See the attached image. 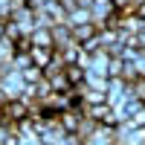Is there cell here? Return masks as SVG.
<instances>
[{
    "label": "cell",
    "mask_w": 145,
    "mask_h": 145,
    "mask_svg": "<svg viewBox=\"0 0 145 145\" xmlns=\"http://www.w3.org/2000/svg\"><path fill=\"white\" fill-rule=\"evenodd\" d=\"M0 87H3L6 99H20L23 90H26V78H23V70H15L12 64H3V78H0Z\"/></svg>",
    "instance_id": "6da1fadb"
},
{
    "label": "cell",
    "mask_w": 145,
    "mask_h": 145,
    "mask_svg": "<svg viewBox=\"0 0 145 145\" xmlns=\"http://www.w3.org/2000/svg\"><path fill=\"white\" fill-rule=\"evenodd\" d=\"M119 131L113 125H96V131L84 139V145H116Z\"/></svg>",
    "instance_id": "7a4b0ae2"
},
{
    "label": "cell",
    "mask_w": 145,
    "mask_h": 145,
    "mask_svg": "<svg viewBox=\"0 0 145 145\" xmlns=\"http://www.w3.org/2000/svg\"><path fill=\"white\" fill-rule=\"evenodd\" d=\"M29 38H32L35 46H50V50H55V35H52V29H46V26H35L29 32Z\"/></svg>",
    "instance_id": "3957f363"
},
{
    "label": "cell",
    "mask_w": 145,
    "mask_h": 145,
    "mask_svg": "<svg viewBox=\"0 0 145 145\" xmlns=\"http://www.w3.org/2000/svg\"><path fill=\"white\" fill-rule=\"evenodd\" d=\"M29 55H32V64H35V67H44V70H46V64L52 61L55 50H50V46H32Z\"/></svg>",
    "instance_id": "277c9868"
},
{
    "label": "cell",
    "mask_w": 145,
    "mask_h": 145,
    "mask_svg": "<svg viewBox=\"0 0 145 145\" xmlns=\"http://www.w3.org/2000/svg\"><path fill=\"white\" fill-rule=\"evenodd\" d=\"M81 23H93V12H90V9H81V6L70 9V20H67V26L72 29V26H81Z\"/></svg>",
    "instance_id": "5b68a950"
},
{
    "label": "cell",
    "mask_w": 145,
    "mask_h": 145,
    "mask_svg": "<svg viewBox=\"0 0 145 145\" xmlns=\"http://www.w3.org/2000/svg\"><path fill=\"white\" fill-rule=\"evenodd\" d=\"M64 72H67V78H70L72 87H78V84L87 81V70H84L81 64H67V67H64Z\"/></svg>",
    "instance_id": "8992f818"
},
{
    "label": "cell",
    "mask_w": 145,
    "mask_h": 145,
    "mask_svg": "<svg viewBox=\"0 0 145 145\" xmlns=\"http://www.w3.org/2000/svg\"><path fill=\"white\" fill-rule=\"evenodd\" d=\"M93 35H99V26H96V23H81V26H72V38H76L78 44H84L87 38H93Z\"/></svg>",
    "instance_id": "52a82bcc"
},
{
    "label": "cell",
    "mask_w": 145,
    "mask_h": 145,
    "mask_svg": "<svg viewBox=\"0 0 145 145\" xmlns=\"http://www.w3.org/2000/svg\"><path fill=\"white\" fill-rule=\"evenodd\" d=\"M50 84H52V90L55 93H70L72 90V84H70V78H67V72L61 70V72H55V76H50Z\"/></svg>",
    "instance_id": "ba28073f"
},
{
    "label": "cell",
    "mask_w": 145,
    "mask_h": 145,
    "mask_svg": "<svg viewBox=\"0 0 145 145\" xmlns=\"http://www.w3.org/2000/svg\"><path fill=\"white\" fill-rule=\"evenodd\" d=\"M125 96H131V99H139V102H145V76H139V78H134L128 84V93Z\"/></svg>",
    "instance_id": "9c48e42d"
},
{
    "label": "cell",
    "mask_w": 145,
    "mask_h": 145,
    "mask_svg": "<svg viewBox=\"0 0 145 145\" xmlns=\"http://www.w3.org/2000/svg\"><path fill=\"white\" fill-rule=\"evenodd\" d=\"M110 6L119 12V15H137V9H139L137 0H110Z\"/></svg>",
    "instance_id": "30bf717a"
},
{
    "label": "cell",
    "mask_w": 145,
    "mask_h": 145,
    "mask_svg": "<svg viewBox=\"0 0 145 145\" xmlns=\"http://www.w3.org/2000/svg\"><path fill=\"white\" fill-rule=\"evenodd\" d=\"M23 78H26V84H38V81H44L46 78V72H44V67H26L23 70Z\"/></svg>",
    "instance_id": "8fae6325"
},
{
    "label": "cell",
    "mask_w": 145,
    "mask_h": 145,
    "mask_svg": "<svg viewBox=\"0 0 145 145\" xmlns=\"http://www.w3.org/2000/svg\"><path fill=\"white\" fill-rule=\"evenodd\" d=\"M125 58H110V67H107V78H122L125 72Z\"/></svg>",
    "instance_id": "7c38bea8"
},
{
    "label": "cell",
    "mask_w": 145,
    "mask_h": 145,
    "mask_svg": "<svg viewBox=\"0 0 145 145\" xmlns=\"http://www.w3.org/2000/svg\"><path fill=\"white\" fill-rule=\"evenodd\" d=\"M99 50H105V46H102V35H93V38H87V41L81 44V52H87V55L99 52Z\"/></svg>",
    "instance_id": "4fadbf2b"
},
{
    "label": "cell",
    "mask_w": 145,
    "mask_h": 145,
    "mask_svg": "<svg viewBox=\"0 0 145 145\" xmlns=\"http://www.w3.org/2000/svg\"><path fill=\"white\" fill-rule=\"evenodd\" d=\"M12 67H15V70L32 67V55H29V52H15V55H12Z\"/></svg>",
    "instance_id": "5bb4252c"
},
{
    "label": "cell",
    "mask_w": 145,
    "mask_h": 145,
    "mask_svg": "<svg viewBox=\"0 0 145 145\" xmlns=\"http://www.w3.org/2000/svg\"><path fill=\"white\" fill-rule=\"evenodd\" d=\"M20 35H23V29H20V26H18V23L12 20V18H9V20H6V38H12V41H18Z\"/></svg>",
    "instance_id": "9a60e30c"
},
{
    "label": "cell",
    "mask_w": 145,
    "mask_h": 145,
    "mask_svg": "<svg viewBox=\"0 0 145 145\" xmlns=\"http://www.w3.org/2000/svg\"><path fill=\"white\" fill-rule=\"evenodd\" d=\"M131 125H134V128H145V102H142V107H139V110L131 116Z\"/></svg>",
    "instance_id": "2e32d148"
},
{
    "label": "cell",
    "mask_w": 145,
    "mask_h": 145,
    "mask_svg": "<svg viewBox=\"0 0 145 145\" xmlns=\"http://www.w3.org/2000/svg\"><path fill=\"white\" fill-rule=\"evenodd\" d=\"M76 6H81V9H93L96 0H76Z\"/></svg>",
    "instance_id": "e0dca14e"
},
{
    "label": "cell",
    "mask_w": 145,
    "mask_h": 145,
    "mask_svg": "<svg viewBox=\"0 0 145 145\" xmlns=\"http://www.w3.org/2000/svg\"><path fill=\"white\" fill-rule=\"evenodd\" d=\"M6 139H9V131H6L3 125H0V145H6Z\"/></svg>",
    "instance_id": "ac0fdd59"
},
{
    "label": "cell",
    "mask_w": 145,
    "mask_h": 145,
    "mask_svg": "<svg viewBox=\"0 0 145 145\" xmlns=\"http://www.w3.org/2000/svg\"><path fill=\"white\" fill-rule=\"evenodd\" d=\"M6 38V20H0V41Z\"/></svg>",
    "instance_id": "d6986e66"
},
{
    "label": "cell",
    "mask_w": 145,
    "mask_h": 145,
    "mask_svg": "<svg viewBox=\"0 0 145 145\" xmlns=\"http://www.w3.org/2000/svg\"><path fill=\"white\" fill-rule=\"evenodd\" d=\"M137 15H139V18L145 20V3H139V9H137Z\"/></svg>",
    "instance_id": "ffe728a7"
},
{
    "label": "cell",
    "mask_w": 145,
    "mask_h": 145,
    "mask_svg": "<svg viewBox=\"0 0 145 145\" xmlns=\"http://www.w3.org/2000/svg\"><path fill=\"white\" fill-rule=\"evenodd\" d=\"M0 78H3V64H0Z\"/></svg>",
    "instance_id": "44dd1931"
},
{
    "label": "cell",
    "mask_w": 145,
    "mask_h": 145,
    "mask_svg": "<svg viewBox=\"0 0 145 145\" xmlns=\"http://www.w3.org/2000/svg\"><path fill=\"white\" fill-rule=\"evenodd\" d=\"M142 145H145V142H142Z\"/></svg>",
    "instance_id": "7402d4cb"
}]
</instances>
